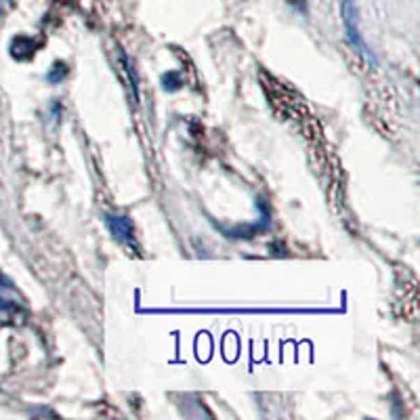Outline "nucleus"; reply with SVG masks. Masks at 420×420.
Listing matches in <instances>:
<instances>
[{
	"label": "nucleus",
	"mask_w": 420,
	"mask_h": 420,
	"mask_svg": "<svg viewBox=\"0 0 420 420\" xmlns=\"http://www.w3.org/2000/svg\"><path fill=\"white\" fill-rule=\"evenodd\" d=\"M340 17H343V26H345V36L349 47L368 63V66H376V57L370 51V47L366 45L361 30H359V13H357V5L355 0H340Z\"/></svg>",
	"instance_id": "obj_1"
},
{
	"label": "nucleus",
	"mask_w": 420,
	"mask_h": 420,
	"mask_svg": "<svg viewBox=\"0 0 420 420\" xmlns=\"http://www.w3.org/2000/svg\"><path fill=\"white\" fill-rule=\"evenodd\" d=\"M105 225L110 230V234L114 236L116 242L135 248L137 240H135V227L133 221L124 215H105Z\"/></svg>",
	"instance_id": "obj_2"
},
{
	"label": "nucleus",
	"mask_w": 420,
	"mask_h": 420,
	"mask_svg": "<svg viewBox=\"0 0 420 420\" xmlns=\"http://www.w3.org/2000/svg\"><path fill=\"white\" fill-rule=\"evenodd\" d=\"M9 51H11V57L17 59V61H26L30 57H34L36 53V40L30 38V36H15L9 45Z\"/></svg>",
	"instance_id": "obj_3"
},
{
	"label": "nucleus",
	"mask_w": 420,
	"mask_h": 420,
	"mask_svg": "<svg viewBox=\"0 0 420 420\" xmlns=\"http://www.w3.org/2000/svg\"><path fill=\"white\" fill-rule=\"evenodd\" d=\"M68 74H70V66H68L66 61H55V63L47 70L45 80H47L49 84H61V82L68 78Z\"/></svg>",
	"instance_id": "obj_4"
},
{
	"label": "nucleus",
	"mask_w": 420,
	"mask_h": 420,
	"mask_svg": "<svg viewBox=\"0 0 420 420\" xmlns=\"http://www.w3.org/2000/svg\"><path fill=\"white\" fill-rule=\"evenodd\" d=\"M120 61H122V66H124V72L128 74L130 91H133L135 103H139V80H137V72H135V68H133V61H130V57H128L124 51H120Z\"/></svg>",
	"instance_id": "obj_5"
},
{
	"label": "nucleus",
	"mask_w": 420,
	"mask_h": 420,
	"mask_svg": "<svg viewBox=\"0 0 420 420\" xmlns=\"http://www.w3.org/2000/svg\"><path fill=\"white\" fill-rule=\"evenodd\" d=\"M288 3H290L299 13H307V0H288Z\"/></svg>",
	"instance_id": "obj_6"
},
{
	"label": "nucleus",
	"mask_w": 420,
	"mask_h": 420,
	"mask_svg": "<svg viewBox=\"0 0 420 420\" xmlns=\"http://www.w3.org/2000/svg\"><path fill=\"white\" fill-rule=\"evenodd\" d=\"M0 288H5V290H13L15 288L13 282H11V278H7L3 271H0Z\"/></svg>",
	"instance_id": "obj_7"
},
{
	"label": "nucleus",
	"mask_w": 420,
	"mask_h": 420,
	"mask_svg": "<svg viewBox=\"0 0 420 420\" xmlns=\"http://www.w3.org/2000/svg\"><path fill=\"white\" fill-rule=\"evenodd\" d=\"M9 309H15V305L7 299H0V311H9Z\"/></svg>",
	"instance_id": "obj_8"
},
{
	"label": "nucleus",
	"mask_w": 420,
	"mask_h": 420,
	"mask_svg": "<svg viewBox=\"0 0 420 420\" xmlns=\"http://www.w3.org/2000/svg\"><path fill=\"white\" fill-rule=\"evenodd\" d=\"M5 11H7V0H0V26H3V20H5Z\"/></svg>",
	"instance_id": "obj_9"
},
{
	"label": "nucleus",
	"mask_w": 420,
	"mask_h": 420,
	"mask_svg": "<svg viewBox=\"0 0 420 420\" xmlns=\"http://www.w3.org/2000/svg\"><path fill=\"white\" fill-rule=\"evenodd\" d=\"M32 414H47V416H55V412H51V410H32Z\"/></svg>",
	"instance_id": "obj_10"
}]
</instances>
